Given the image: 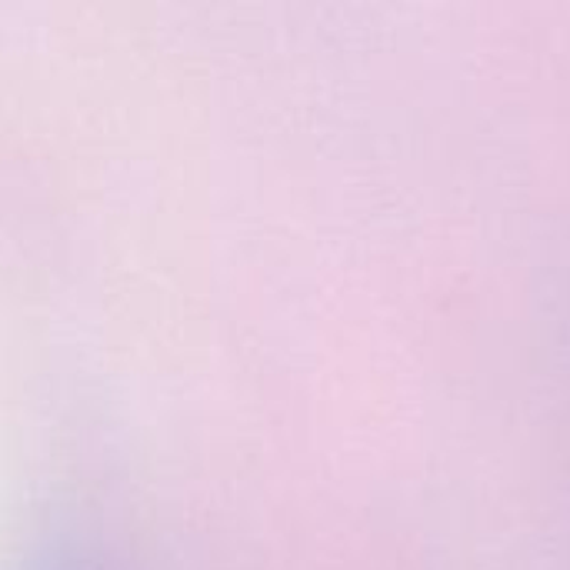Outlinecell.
Returning <instances> with one entry per match:
<instances>
[{"label": "cell", "mask_w": 570, "mask_h": 570, "mask_svg": "<svg viewBox=\"0 0 570 570\" xmlns=\"http://www.w3.org/2000/svg\"><path fill=\"white\" fill-rule=\"evenodd\" d=\"M33 570H90L87 564H80V561H73V558H53V561H43L40 568Z\"/></svg>", "instance_id": "6da1fadb"}]
</instances>
